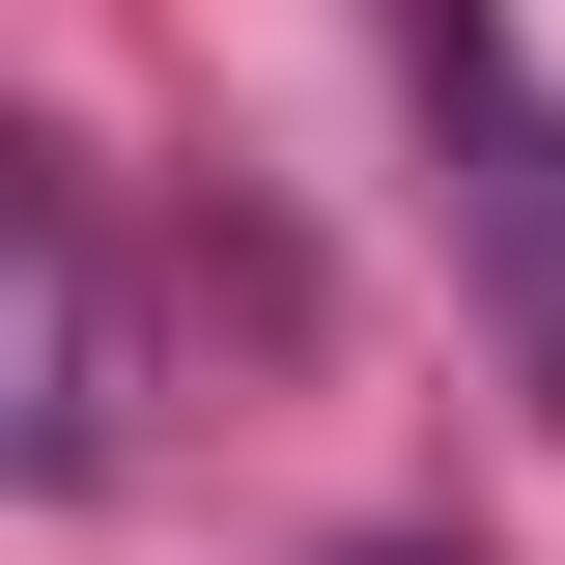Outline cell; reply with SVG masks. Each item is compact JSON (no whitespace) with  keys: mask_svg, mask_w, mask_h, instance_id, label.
<instances>
[{"mask_svg":"<svg viewBox=\"0 0 565 565\" xmlns=\"http://www.w3.org/2000/svg\"><path fill=\"white\" fill-rule=\"evenodd\" d=\"M0 255H29V367H0V509H85L141 452V311H114V170L0 141Z\"/></svg>","mask_w":565,"mask_h":565,"instance_id":"6da1fadb","label":"cell"},{"mask_svg":"<svg viewBox=\"0 0 565 565\" xmlns=\"http://www.w3.org/2000/svg\"><path fill=\"white\" fill-rule=\"evenodd\" d=\"M396 85H424V141H452V255H481L509 367L565 396V85H537V29H509V0H396Z\"/></svg>","mask_w":565,"mask_h":565,"instance_id":"7a4b0ae2","label":"cell"},{"mask_svg":"<svg viewBox=\"0 0 565 565\" xmlns=\"http://www.w3.org/2000/svg\"><path fill=\"white\" fill-rule=\"evenodd\" d=\"M340 565H452V537H340Z\"/></svg>","mask_w":565,"mask_h":565,"instance_id":"3957f363","label":"cell"}]
</instances>
